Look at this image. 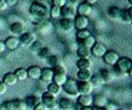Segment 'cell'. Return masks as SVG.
I'll use <instances>...</instances> for the list:
<instances>
[{"label":"cell","mask_w":132,"mask_h":110,"mask_svg":"<svg viewBox=\"0 0 132 110\" xmlns=\"http://www.w3.org/2000/svg\"><path fill=\"white\" fill-rule=\"evenodd\" d=\"M75 65L78 70H91L92 67V63L89 59H78Z\"/></svg>","instance_id":"22"},{"label":"cell","mask_w":132,"mask_h":110,"mask_svg":"<svg viewBox=\"0 0 132 110\" xmlns=\"http://www.w3.org/2000/svg\"><path fill=\"white\" fill-rule=\"evenodd\" d=\"M27 74H28V78H31V79H33V80L40 79L41 68L38 67V66H36V65L30 66V67L27 69Z\"/></svg>","instance_id":"13"},{"label":"cell","mask_w":132,"mask_h":110,"mask_svg":"<svg viewBox=\"0 0 132 110\" xmlns=\"http://www.w3.org/2000/svg\"><path fill=\"white\" fill-rule=\"evenodd\" d=\"M13 73H14V75H15V77H16L18 80L23 81V80H26L28 78L27 69H25V68H18V69L14 70Z\"/></svg>","instance_id":"29"},{"label":"cell","mask_w":132,"mask_h":110,"mask_svg":"<svg viewBox=\"0 0 132 110\" xmlns=\"http://www.w3.org/2000/svg\"><path fill=\"white\" fill-rule=\"evenodd\" d=\"M0 110H4V108H3L2 106H0Z\"/></svg>","instance_id":"53"},{"label":"cell","mask_w":132,"mask_h":110,"mask_svg":"<svg viewBox=\"0 0 132 110\" xmlns=\"http://www.w3.org/2000/svg\"><path fill=\"white\" fill-rule=\"evenodd\" d=\"M81 108H82V107H81L78 103H73V104H72V109H71V110H80Z\"/></svg>","instance_id":"47"},{"label":"cell","mask_w":132,"mask_h":110,"mask_svg":"<svg viewBox=\"0 0 132 110\" xmlns=\"http://www.w3.org/2000/svg\"><path fill=\"white\" fill-rule=\"evenodd\" d=\"M40 99H41V102L48 108V110H53V109L58 108V101H57L56 97L48 94L47 91H44L41 95Z\"/></svg>","instance_id":"5"},{"label":"cell","mask_w":132,"mask_h":110,"mask_svg":"<svg viewBox=\"0 0 132 110\" xmlns=\"http://www.w3.org/2000/svg\"><path fill=\"white\" fill-rule=\"evenodd\" d=\"M73 102L67 98H61L58 102V108L60 110H71Z\"/></svg>","instance_id":"21"},{"label":"cell","mask_w":132,"mask_h":110,"mask_svg":"<svg viewBox=\"0 0 132 110\" xmlns=\"http://www.w3.org/2000/svg\"><path fill=\"white\" fill-rule=\"evenodd\" d=\"M4 1L7 4V6H12V5L16 4V2H18V0H4Z\"/></svg>","instance_id":"46"},{"label":"cell","mask_w":132,"mask_h":110,"mask_svg":"<svg viewBox=\"0 0 132 110\" xmlns=\"http://www.w3.org/2000/svg\"><path fill=\"white\" fill-rule=\"evenodd\" d=\"M77 2H78V0H65V5L74 7V6L76 5Z\"/></svg>","instance_id":"43"},{"label":"cell","mask_w":132,"mask_h":110,"mask_svg":"<svg viewBox=\"0 0 132 110\" xmlns=\"http://www.w3.org/2000/svg\"><path fill=\"white\" fill-rule=\"evenodd\" d=\"M4 110H26V105L23 100L14 99L10 101H6L1 105Z\"/></svg>","instance_id":"4"},{"label":"cell","mask_w":132,"mask_h":110,"mask_svg":"<svg viewBox=\"0 0 132 110\" xmlns=\"http://www.w3.org/2000/svg\"><path fill=\"white\" fill-rule=\"evenodd\" d=\"M20 44L24 45V46H31L33 44L34 41H36V38H35V35L31 32H25L23 33L20 37Z\"/></svg>","instance_id":"7"},{"label":"cell","mask_w":132,"mask_h":110,"mask_svg":"<svg viewBox=\"0 0 132 110\" xmlns=\"http://www.w3.org/2000/svg\"><path fill=\"white\" fill-rule=\"evenodd\" d=\"M76 103H78L81 107H91V105L93 104V96L92 95H78Z\"/></svg>","instance_id":"14"},{"label":"cell","mask_w":132,"mask_h":110,"mask_svg":"<svg viewBox=\"0 0 132 110\" xmlns=\"http://www.w3.org/2000/svg\"><path fill=\"white\" fill-rule=\"evenodd\" d=\"M48 14L51 15V17L53 19H58L59 16H61V8L55 5H52L50 10H48Z\"/></svg>","instance_id":"33"},{"label":"cell","mask_w":132,"mask_h":110,"mask_svg":"<svg viewBox=\"0 0 132 110\" xmlns=\"http://www.w3.org/2000/svg\"><path fill=\"white\" fill-rule=\"evenodd\" d=\"M45 62H46V64L48 65L50 68H54V67H56L57 65L60 64V63H59V59H58V57L55 56V54H50V56L45 59Z\"/></svg>","instance_id":"32"},{"label":"cell","mask_w":132,"mask_h":110,"mask_svg":"<svg viewBox=\"0 0 132 110\" xmlns=\"http://www.w3.org/2000/svg\"><path fill=\"white\" fill-rule=\"evenodd\" d=\"M102 58H103L104 63H105L107 66H114L116 63L118 62L120 56L118 54L117 51H114V50H112V49H109V50H106V52L104 53V56H103Z\"/></svg>","instance_id":"6"},{"label":"cell","mask_w":132,"mask_h":110,"mask_svg":"<svg viewBox=\"0 0 132 110\" xmlns=\"http://www.w3.org/2000/svg\"><path fill=\"white\" fill-rule=\"evenodd\" d=\"M3 42H4V45H5V48L8 49V50H14L21 45L20 44V39L16 36H9Z\"/></svg>","instance_id":"11"},{"label":"cell","mask_w":132,"mask_h":110,"mask_svg":"<svg viewBox=\"0 0 132 110\" xmlns=\"http://www.w3.org/2000/svg\"><path fill=\"white\" fill-rule=\"evenodd\" d=\"M128 3H129L130 5H132V0H128Z\"/></svg>","instance_id":"52"},{"label":"cell","mask_w":132,"mask_h":110,"mask_svg":"<svg viewBox=\"0 0 132 110\" xmlns=\"http://www.w3.org/2000/svg\"><path fill=\"white\" fill-rule=\"evenodd\" d=\"M108 16L112 20H120L121 17V13H122V8H120L119 6H112L108 9Z\"/></svg>","instance_id":"26"},{"label":"cell","mask_w":132,"mask_h":110,"mask_svg":"<svg viewBox=\"0 0 132 110\" xmlns=\"http://www.w3.org/2000/svg\"><path fill=\"white\" fill-rule=\"evenodd\" d=\"M120 20H122L124 23L130 24L132 21V16H131V8H127V9H122V13H121V17Z\"/></svg>","instance_id":"30"},{"label":"cell","mask_w":132,"mask_h":110,"mask_svg":"<svg viewBox=\"0 0 132 110\" xmlns=\"http://www.w3.org/2000/svg\"><path fill=\"white\" fill-rule=\"evenodd\" d=\"M92 108V110H105V108L104 107H97V106H93V107H91Z\"/></svg>","instance_id":"50"},{"label":"cell","mask_w":132,"mask_h":110,"mask_svg":"<svg viewBox=\"0 0 132 110\" xmlns=\"http://www.w3.org/2000/svg\"><path fill=\"white\" fill-rule=\"evenodd\" d=\"M63 90L70 97H77L78 90H77V81L73 78H67L65 83L61 86Z\"/></svg>","instance_id":"3"},{"label":"cell","mask_w":132,"mask_h":110,"mask_svg":"<svg viewBox=\"0 0 132 110\" xmlns=\"http://www.w3.org/2000/svg\"><path fill=\"white\" fill-rule=\"evenodd\" d=\"M102 78H103V80L106 82V81H110L111 80V78H112V73L109 71V70H107V69H101L100 70V73H98Z\"/></svg>","instance_id":"35"},{"label":"cell","mask_w":132,"mask_h":110,"mask_svg":"<svg viewBox=\"0 0 132 110\" xmlns=\"http://www.w3.org/2000/svg\"><path fill=\"white\" fill-rule=\"evenodd\" d=\"M95 43H96L95 37H94L93 35H90V36H88L87 38H85V39L82 40V44H81V45H84V46H86V47H88V48L91 49Z\"/></svg>","instance_id":"34"},{"label":"cell","mask_w":132,"mask_h":110,"mask_svg":"<svg viewBox=\"0 0 132 110\" xmlns=\"http://www.w3.org/2000/svg\"><path fill=\"white\" fill-rule=\"evenodd\" d=\"M76 54L79 59H89L91 57V49L84 45H80L76 50Z\"/></svg>","instance_id":"24"},{"label":"cell","mask_w":132,"mask_h":110,"mask_svg":"<svg viewBox=\"0 0 132 110\" xmlns=\"http://www.w3.org/2000/svg\"><path fill=\"white\" fill-rule=\"evenodd\" d=\"M6 89H7V86L2 81H0V96L4 95L6 93Z\"/></svg>","instance_id":"44"},{"label":"cell","mask_w":132,"mask_h":110,"mask_svg":"<svg viewBox=\"0 0 132 110\" xmlns=\"http://www.w3.org/2000/svg\"><path fill=\"white\" fill-rule=\"evenodd\" d=\"M33 109H34V110H48V108H47L42 102H39Z\"/></svg>","instance_id":"41"},{"label":"cell","mask_w":132,"mask_h":110,"mask_svg":"<svg viewBox=\"0 0 132 110\" xmlns=\"http://www.w3.org/2000/svg\"><path fill=\"white\" fill-rule=\"evenodd\" d=\"M97 1H98V0H84V2H85V3H87V4H89L90 6H91V5L96 4V3H97Z\"/></svg>","instance_id":"48"},{"label":"cell","mask_w":132,"mask_h":110,"mask_svg":"<svg viewBox=\"0 0 132 110\" xmlns=\"http://www.w3.org/2000/svg\"><path fill=\"white\" fill-rule=\"evenodd\" d=\"M89 25V19L88 16H82V15H76L74 17V23L73 26L77 29V30H82V29H87Z\"/></svg>","instance_id":"12"},{"label":"cell","mask_w":132,"mask_h":110,"mask_svg":"<svg viewBox=\"0 0 132 110\" xmlns=\"http://www.w3.org/2000/svg\"><path fill=\"white\" fill-rule=\"evenodd\" d=\"M25 105L27 108H34L39 102H41V99L39 96H36V95H30L28 96L26 99H25Z\"/></svg>","instance_id":"17"},{"label":"cell","mask_w":132,"mask_h":110,"mask_svg":"<svg viewBox=\"0 0 132 110\" xmlns=\"http://www.w3.org/2000/svg\"><path fill=\"white\" fill-rule=\"evenodd\" d=\"M107 99L104 95L102 94H97L95 96H93V104L94 106L97 107H105V105L107 104Z\"/></svg>","instance_id":"19"},{"label":"cell","mask_w":132,"mask_h":110,"mask_svg":"<svg viewBox=\"0 0 132 110\" xmlns=\"http://www.w3.org/2000/svg\"><path fill=\"white\" fill-rule=\"evenodd\" d=\"M52 69H53L54 74H56V73H66V74H67V69H66L63 65H61V64L57 65L56 67H54V68H52Z\"/></svg>","instance_id":"38"},{"label":"cell","mask_w":132,"mask_h":110,"mask_svg":"<svg viewBox=\"0 0 132 110\" xmlns=\"http://www.w3.org/2000/svg\"><path fill=\"white\" fill-rule=\"evenodd\" d=\"M53 76H54V72L53 69L47 67V68H43L41 69V74H40V79L45 82V83H50L53 81Z\"/></svg>","instance_id":"15"},{"label":"cell","mask_w":132,"mask_h":110,"mask_svg":"<svg viewBox=\"0 0 132 110\" xmlns=\"http://www.w3.org/2000/svg\"><path fill=\"white\" fill-rule=\"evenodd\" d=\"M10 32L13 34V36L20 37L23 33H25V26L22 23H20V22H15V23L11 24Z\"/></svg>","instance_id":"16"},{"label":"cell","mask_w":132,"mask_h":110,"mask_svg":"<svg viewBox=\"0 0 132 110\" xmlns=\"http://www.w3.org/2000/svg\"><path fill=\"white\" fill-rule=\"evenodd\" d=\"M105 110H119L118 109V105H116L114 103H110V102H107V104L105 105Z\"/></svg>","instance_id":"40"},{"label":"cell","mask_w":132,"mask_h":110,"mask_svg":"<svg viewBox=\"0 0 132 110\" xmlns=\"http://www.w3.org/2000/svg\"><path fill=\"white\" fill-rule=\"evenodd\" d=\"M93 88L94 87L90 81H77L78 95H91Z\"/></svg>","instance_id":"8"},{"label":"cell","mask_w":132,"mask_h":110,"mask_svg":"<svg viewBox=\"0 0 132 110\" xmlns=\"http://www.w3.org/2000/svg\"><path fill=\"white\" fill-rule=\"evenodd\" d=\"M90 82L92 83L93 87H94V86H95V87H99V86H101V85H103V84L105 83V81L103 80V78H102L99 74H94V75H92V77H91V79H90Z\"/></svg>","instance_id":"28"},{"label":"cell","mask_w":132,"mask_h":110,"mask_svg":"<svg viewBox=\"0 0 132 110\" xmlns=\"http://www.w3.org/2000/svg\"><path fill=\"white\" fill-rule=\"evenodd\" d=\"M29 13L33 17L45 20L48 16V8L45 4L41 2H33L29 6Z\"/></svg>","instance_id":"1"},{"label":"cell","mask_w":132,"mask_h":110,"mask_svg":"<svg viewBox=\"0 0 132 110\" xmlns=\"http://www.w3.org/2000/svg\"><path fill=\"white\" fill-rule=\"evenodd\" d=\"M37 54H38L40 58H42V59H44V60H45V59H46V58L50 56V49H48L47 47L43 46V47H42V48L39 50V52H38Z\"/></svg>","instance_id":"39"},{"label":"cell","mask_w":132,"mask_h":110,"mask_svg":"<svg viewBox=\"0 0 132 110\" xmlns=\"http://www.w3.org/2000/svg\"><path fill=\"white\" fill-rule=\"evenodd\" d=\"M92 11V8L89 4L82 2L80 4H78L77 6V9H76V13L78 15H82V16H88Z\"/></svg>","instance_id":"18"},{"label":"cell","mask_w":132,"mask_h":110,"mask_svg":"<svg viewBox=\"0 0 132 110\" xmlns=\"http://www.w3.org/2000/svg\"><path fill=\"white\" fill-rule=\"evenodd\" d=\"M31 47V51L33 52V53H38L39 52V50L43 47V45H42V43L40 42V41H34L33 42V44L30 46Z\"/></svg>","instance_id":"37"},{"label":"cell","mask_w":132,"mask_h":110,"mask_svg":"<svg viewBox=\"0 0 132 110\" xmlns=\"http://www.w3.org/2000/svg\"><path fill=\"white\" fill-rule=\"evenodd\" d=\"M61 89H62V87H61L60 85L54 83V82H50V83L47 84V86H46V91H47L48 94L55 96V97H57V96L61 93Z\"/></svg>","instance_id":"25"},{"label":"cell","mask_w":132,"mask_h":110,"mask_svg":"<svg viewBox=\"0 0 132 110\" xmlns=\"http://www.w3.org/2000/svg\"><path fill=\"white\" fill-rule=\"evenodd\" d=\"M106 50H107V48L103 43L96 42L93 45V47L91 48V54H93L96 58H102L104 56V53L106 52Z\"/></svg>","instance_id":"9"},{"label":"cell","mask_w":132,"mask_h":110,"mask_svg":"<svg viewBox=\"0 0 132 110\" xmlns=\"http://www.w3.org/2000/svg\"><path fill=\"white\" fill-rule=\"evenodd\" d=\"M53 5L55 6H58V7H63L65 5V0H53Z\"/></svg>","instance_id":"42"},{"label":"cell","mask_w":132,"mask_h":110,"mask_svg":"<svg viewBox=\"0 0 132 110\" xmlns=\"http://www.w3.org/2000/svg\"><path fill=\"white\" fill-rule=\"evenodd\" d=\"M114 67L124 75H131L132 74V61L128 57H120L118 62L116 63Z\"/></svg>","instance_id":"2"},{"label":"cell","mask_w":132,"mask_h":110,"mask_svg":"<svg viewBox=\"0 0 132 110\" xmlns=\"http://www.w3.org/2000/svg\"><path fill=\"white\" fill-rule=\"evenodd\" d=\"M91 35V32L88 30V29H82V30H78L77 33H76V37L77 39H80V40H84L85 38H87L88 36Z\"/></svg>","instance_id":"36"},{"label":"cell","mask_w":132,"mask_h":110,"mask_svg":"<svg viewBox=\"0 0 132 110\" xmlns=\"http://www.w3.org/2000/svg\"><path fill=\"white\" fill-rule=\"evenodd\" d=\"M16 81H18V79H16V77H15V75H14L13 72H8V73H6V74L4 75V77H3V80H2V82H3L6 86L14 85V84L16 83Z\"/></svg>","instance_id":"20"},{"label":"cell","mask_w":132,"mask_h":110,"mask_svg":"<svg viewBox=\"0 0 132 110\" xmlns=\"http://www.w3.org/2000/svg\"><path fill=\"white\" fill-rule=\"evenodd\" d=\"M61 16L63 19H67V20H71V21L74 20V17L76 16L75 7L64 5L63 7H61Z\"/></svg>","instance_id":"10"},{"label":"cell","mask_w":132,"mask_h":110,"mask_svg":"<svg viewBox=\"0 0 132 110\" xmlns=\"http://www.w3.org/2000/svg\"><path fill=\"white\" fill-rule=\"evenodd\" d=\"M5 49H6V48H5V45H4V42L0 40V52H3V51H4Z\"/></svg>","instance_id":"49"},{"label":"cell","mask_w":132,"mask_h":110,"mask_svg":"<svg viewBox=\"0 0 132 110\" xmlns=\"http://www.w3.org/2000/svg\"><path fill=\"white\" fill-rule=\"evenodd\" d=\"M66 79H67L66 73H56V74H54V76H53V81H52V82H54V83H56V84L62 86V85L65 83Z\"/></svg>","instance_id":"27"},{"label":"cell","mask_w":132,"mask_h":110,"mask_svg":"<svg viewBox=\"0 0 132 110\" xmlns=\"http://www.w3.org/2000/svg\"><path fill=\"white\" fill-rule=\"evenodd\" d=\"M7 4L5 3L4 0H0V11H4L6 8H7Z\"/></svg>","instance_id":"45"},{"label":"cell","mask_w":132,"mask_h":110,"mask_svg":"<svg viewBox=\"0 0 132 110\" xmlns=\"http://www.w3.org/2000/svg\"><path fill=\"white\" fill-rule=\"evenodd\" d=\"M92 75L91 70H78L76 73V77L79 81H90Z\"/></svg>","instance_id":"23"},{"label":"cell","mask_w":132,"mask_h":110,"mask_svg":"<svg viewBox=\"0 0 132 110\" xmlns=\"http://www.w3.org/2000/svg\"><path fill=\"white\" fill-rule=\"evenodd\" d=\"M80 110H92V108L91 107H82Z\"/></svg>","instance_id":"51"},{"label":"cell","mask_w":132,"mask_h":110,"mask_svg":"<svg viewBox=\"0 0 132 110\" xmlns=\"http://www.w3.org/2000/svg\"><path fill=\"white\" fill-rule=\"evenodd\" d=\"M60 26L64 31H70L74 27L73 22L71 20H67V19H62L60 21Z\"/></svg>","instance_id":"31"}]
</instances>
